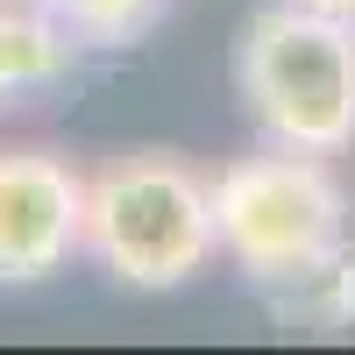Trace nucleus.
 <instances>
[{"instance_id":"obj_1","label":"nucleus","mask_w":355,"mask_h":355,"mask_svg":"<svg viewBox=\"0 0 355 355\" xmlns=\"http://www.w3.org/2000/svg\"><path fill=\"white\" fill-rule=\"evenodd\" d=\"M220 249L214 178L171 150H128L85 178V256L128 291H178Z\"/></svg>"},{"instance_id":"obj_2","label":"nucleus","mask_w":355,"mask_h":355,"mask_svg":"<svg viewBox=\"0 0 355 355\" xmlns=\"http://www.w3.org/2000/svg\"><path fill=\"white\" fill-rule=\"evenodd\" d=\"M234 85L263 142L313 157L355 150V21L284 0L263 8L234 43Z\"/></svg>"},{"instance_id":"obj_3","label":"nucleus","mask_w":355,"mask_h":355,"mask_svg":"<svg viewBox=\"0 0 355 355\" xmlns=\"http://www.w3.org/2000/svg\"><path fill=\"white\" fill-rule=\"evenodd\" d=\"M220 249L256 284H291L299 270L348 249V192L327 157L270 142L263 157H234L214 178Z\"/></svg>"},{"instance_id":"obj_4","label":"nucleus","mask_w":355,"mask_h":355,"mask_svg":"<svg viewBox=\"0 0 355 355\" xmlns=\"http://www.w3.org/2000/svg\"><path fill=\"white\" fill-rule=\"evenodd\" d=\"M85 249V171L57 150L0 157V284H43Z\"/></svg>"},{"instance_id":"obj_5","label":"nucleus","mask_w":355,"mask_h":355,"mask_svg":"<svg viewBox=\"0 0 355 355\" xmlns=\"http://www.w3.org/2000/svg\"><path fill=\"white\" fill-rule=\"evenodd\" d=\"M64 57H71V36L43 8L36 15L0 8V107H8L15 93H28V85H50L57 71H64Z\"/></svg>"},{"instance_id":"obj_6","label":"nucleus","mask_w":355,"mask_h":355,"mask_svg":"<svg viewBox=\"0 0 355 355\" xmlns=\"http://www.w3.org/2000/svg\"><path fill=\"white\" fill-rule=\"evenodd\" d=\"M36 8L71 36V50H121L135 36H150V28L164 21L171 0H36Z\"/></svg>"},{"instance_id":"obj_7","label":"nucleus","mask_w":355,"mask_h":355,"mask_svg":"<svg viewBox=\"0 0 355 355\" xmlns=\"http://www.w3.org/2000/svg\"><path fill=\"white\" fill-rule=\"evenodd\" d=\"M306 8H327V15H348L355 21V0H306Z\"/></svg>"}]
</instances>
